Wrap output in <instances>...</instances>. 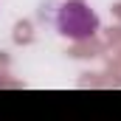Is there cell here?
Listing matches in <instances>:
<instances>
[{
    "label": "cell",
    "instance_id": "obj_1",
    "mask_svg": "<svg viewBox=\"0 0 121 121\" xmlns=\"http://www.w3.org/2000/svg\"><path fill=\"white\" fill-rule=\"evenodd\" d=\"M56 31L70 37V39H90L93 34L99 31V17L96 11L87 9L82 0H68L56 9Z\"/></svg>",
    "mask_w": 121,
    "mask_h": 121
}]
</instances>
